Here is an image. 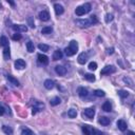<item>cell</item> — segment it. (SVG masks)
Instances as JSON below:
<instances>
[{
  "label": "cell",
  "instance_id": "27",
  "mask_svg": "<svg viewBox=\"0 0 135 135\" xmlns=\"http://www.w3.org/2000/svg\"><path fill=\"white\" fill-rule=\"evenodd\" d=\"M52 32H53V29L51 27H46L41 30V34H43V35H48V34H51Z\"/></svg>",
  "mask_w": 135,
  "mask_h": 135
},
{
  "label": "cell",
  "instance_id": "14",
  "mask_svg": "<svg viewBox=\"0 0 135 135\" xmlns=\"http://www.w3.org/2000/svg\"><path fill=\"white\" fill-rule=\"evenodd\" d=\"M99 123L100 125H103V126H108L109 123L111 122V120H110V118L109 117H106V116H101L100 118H99Z\"/></svg>",
  "mask_w": 135,
  "mask_h": 135
},
{
  "label": "cell",
  "instance_id": "22",
  "mask_svg": "<svg viewBox=\"0 0 135 135\" xmlns=\"http://www.w3.org/2000/svg\"><path fill=\"white\" fill-rule=\"evenodd\" d=\"M103 110H104L105 112H110V111H112V106H111L110 101H106V103L103 105Z\"/></svg>",
  "mask_w": 135,
  "mask_h": 135
},
{
  "label": "cell",
  "instance_id": "18",
  "mask_svg": "<svg viewBox=\"0 0 135 135\" xmlns=\"http://www.w3.org/2000/svg\"><path fill=\"white\" fill-rule=\"evenodd\" d=\"M7 80L11 82V83H12V85H14V86H16V87H18L19 86V81L16 79V78L15 77H13L12 75H7Z\"/></svg>",
  "mask_w": 135,
  "mask_h": 135
},
{
  "label": "cell",
  "instance_id": "4",
  "mask_svg": "<svg viewBox=\"0 0 135 135\" xmlns=\"http://www.w3.org/2000/svg\"><path fill=\"white\" fill-rule=\"evenodd\" d=\"M116 71V69L113 66V65H107V66H105L103 70H101V72H100V74L101 75H109V74H111V73H114Z\"/></svg>",
  "mask_w": 135,
  "mask_h": 135
},
{
  "label": "cell",
  "instance_id": "17",
  "mask_svg": "<svg viewBox=\"0 0 135 135\" xmlns=\"http://www.w3.org/2000/svg\"><path fill=\"white\" fill-rule=\"evenodd\" d=\"M81 129H82V132H83L85 135H92V129H91V127H90V126L83 125Z\"/></svg>",
  "mask_w": 135,
  "mask_h": 135
},
{
  "label": "cell",
  "instance_id": "34",
  "mask_svg": "<svg viewBox=\"0 0 135 135\" xmlns=\"http://www.w3.org/2000/svg\"><path fill=\"white\" fill-rule=\"evenodd\" d=\"M28 24L32 28V29H34L35 28V22H34V19H33V17H29L28 18Z\"/></svg>",
  "mask_w": 135,
  "mask_h": 135
},
{
  "label": "cell",
  "instance_id": "19",
  "mask_svg": "<svg viewBox=\"0 0 135 135\" xmlns=\"http://www.w3.org/2000/svg\"><path fill=\"white\" fill-rule=\"evenodd\" d=\"M78 94H79L80 97H86V96H88V90L83 87H80L78 89Z\"/></svg>",
  "mask_w": 135,
  "mask_h": 135
},
{
  "label": "cell",
  "instance_id": "9",
  "mask_svg": "<svg viewBox=\"0 0 135 135\" xmlns=\"http://www.w3.org/2000/svg\"><path fill=\"white\" fill-rule=\"evenodd\" d=\"M54 10H55V13H56V15H57V16L62 15L63 12H64L63 6H62L61 4H59V3H56V4L54 5Z\"/></svg>",
  "mask_w": 135,
  "mask_h": 135
},
{
  "label": "cell",
  "instance_id": "33",
  "mask_svg": "<svg viewBox=\"0 0 135 135\" xmlns=\"http://www.w3.org/2000/svg\"><path fill=\"white\" fill-rule=\"evenodd\" d=\"M89 20H90V22H91V24L93 26V24H96L97 22H98V19H97V17L95 16V15H93V16H91L89 18Z\"/></svg>",
  "mask_w": 135,
  "mask_h": 135
},
{
  "label": "cell",
  "instance_id": "36",
  "mask_svg": "<svg viewBox=\"0 0 135 135\" xmlns=\"http://www.w3.org/2000/svg\"><path fill=\"white\" fill-rule=\"evenodd\" d=\"M92 134H93V135H104L103 132L99 131V130H97V129H92Z\"/></svg>",
  "mask_w": 135,
  "mask_h": 135
},
{
  "label": "cell",
  "instance_id": "12",
  "mask_svg": "<svg viewBox=\"0 0 135 135\" xmlns=\"http://www.w3.org/2000/svg\"><path fill=\"white\" fill-rule=\"evenodd\" d=\"M15 68L18 70H22L26 68V61L23 59H17L15 61Z\"/></svg>",
  "mask_w": 135,
  "mask_h": 135
},
{
  "label": "cell",
  "instance_id": "37",
  "mask_svg": "<svg viewBox=\"0 0 135 135\" xmlns=\"http://www.w3.org/2000/svg\"><path fill=\"white\" fill-rule=\"evenodd\" d=\"M114 19V16L112 15V14H108L107 16H106V22H110V21H112Z\"/></svg>",
  "mask_w": 135,
  "mask_h": 135
},
{
  "label": "cell",
  "instance_id": "38",
  "mask_svg": "<svg viewBox=\"0 0 135 135\" xmlns=\"http://www.w3.org/2000/svg\"><path fill=\"white\" fill-rule=\"evenodd\" d=\"M13 39H14V40H20V39H21V35H20L19 33L14 34V35H13Z\"/></svg>",
  "mask_w": 135,
  "mask_h": 135
},
{
  "label": "cell",
  "instance_id": "15",
  "mask_svg": "<svg viewBox=\"0 0 135 135\" xmlns=\"http://www.w3.org/2000/svg\"><path fill=\"white\" fill-rule=\"evenodd\" d=\"M62 52L60 51V50H57V51H55L54 52V54H53V60H59V59H61L62 58Z\"/></svg>",
  "mask_w": 135,
  "mask_h": 135
},
{
  "label": "cell",
  "instance_id": "25",
  "mask_svg": "<svg viewBox=\"0 0 135 135\" xmlns=\"http://www.w3.org/2000/svg\"><path fill=\"white\" fill-rule=\"evenodd\" d=\"M2 131L6 135H12V133H13V129L11 128V127H9V126H3L2 127Z\"/></svg>",
  "mask_w": 135,
  "mask_h": 135
},
{
  "label": "cell",
  "instance_id": "5",
  "mask_svg": "<svg viewBox=\"0 0 135 135\" xmlns=\"http://www.w3.org/2000/svg\"><path fill=\"white\" fill-rule=\"evenodd\" d=\"M94 115H95V111H94L93 108H87V109H85V111H83V116H86V117H88V118H93Z\"/></svg>",
  "mask_w": 135,
  "mask_h": 135
},
{
  "label": "cell",
  "instance_id": "11",
  "mask_svg": "<svg viewBox=\"0 0 135 135\" xmlns=\"http://www.w3.org/2000/svg\"><path fill=\"white\" fill-rule=\"evenodd\" d=\"M38 17H39V19L42 20V21H48V20H50V14H49V12H47V11H42V12H40L39 15H38Z\"/></svg>",
  "mask_w": 135,
  "mask_h": 135
},
{
  "label": "cell",
  "instance_id": "28",
  "mask_svg": "<svg viewBox=\"0 0 135 135\" xmlns=\"http://www.w3.org/2000/svg\"><path fill=\"white\" fill-rule=\"evenodd\" d=\"M68 115H69L70 118H75L77 116V112L74 109H70L69 111H68Z\"/></svg>",
  "mask_w": 135,
  "mask_h": 135
},
{
  "label": "cell",
  "instance_id": "35",
  "mask_svg": "<svg viewBox=\"0 0 135 135\" xmlns=\"http://www.w3.org/2000/svg\"><path fill=\"white\" fill-rule=\"evenodd\" d=\"M89 69L91 70V71H95V70L97 69V63H96V62H94V61L90 62V64H89Z\"/></svg>",
  "mask_w": 135,
  "mask_h": 135
},
{
  "label": "cell",
  "instance_id": "24",
  "mask_svg": "<svg viewBox=\"0 0 135 135\" xmlns=\"http://www.w3.org/2000/svg\"><path fill=\"white\" fill-rule=\"evenodd\" d=\"M11 57V53H10V48H4L3 50V58L5 60H9Z\"/></svg>",
  "mask_w": 135,
  "mask_h": 135
},
{
  "label": "cell",
  "instance_id": "29",
  "mask_svg": "<svg viewBox=\"0 0 135 135\" xmlns=\"http://www.w3.org/2000/svg\"><path fill=\"white\" fill-rule=\"evenodd\" d=\"M38 49L42 52H48L49 51V46L48 44H44V43H40L38 44Z\"/></svg>",
  "mask_w": 135,
  "mask_h": 135
},
{
  "label": "cell",
  "instance_id": "41",
  "mask_svg": "<svg viewBox=\"0 0 135 135\" xmlns=\"http://www.w3.org/2000/svg\"><path fill=\"white\" fill-rule=\"evenodd\" d=\"M128 135H135V133H134L133 131H130V132L128 133Z\"/></svg>",
  "mask_w": 135,
  "mask_h": 135
},
{
  "label": "cell",
  "instance_id": "7",
  "mask_svg": "<svg viewBox=\"0 0 135 135\" xmlns=\"http://www.w3.org/2000/svg\"><path fill=\"white\" fill-rule=\"evenodd\" d=\"M13 30L17 33H21V32H27L28 31V27L23 26V24H14L13 26Z\"/></svg>",
  "mask_w": 135,
  "mask_h": 135
},
{
  "label": "cell",
  "instance_id": "40",
  "mask_svg": "<svg viewBox=\"0 0 135 135\" xmlns=\"http://www.w3.org/2000/svg\"><path fill=\"white\" fill-rule=\"evenodd\" d=\"M112 53H113V49H111V50L109 49L108 50V54H112Z\"/></svg>",
  "mask_w": 135,
  "mask_h": 135
},
{
  "label": "cell",
  "instance_id": "20",
  "mask_svg": "<svg viewBox=\"0 0 135 135\" xmlns=\"http://www.w3.org/2000/svg\"><path fill=\"white\" fill-rule=\"evenodd\" d=\"M43 85H44V88L48 89V90H51V89L54 88V81L51 80V79H47L46 81H44Z\"/></svg>",
  "mask_w": 135,
  "mask_h": 135
},
{
  "label": "cell",
  "instance_id": "39",
  "mask_svg": "<svg viewBox=\"0 0 135 135\" xmlns=\"http://www.w3.org/2000/svg\"><path fill=\"white\" fill-rule=\"evenodd\" d=\"M4 112H5L4 108H3V107H1V106H0V116H1V115H3V114H4Z\"/></svg>",
  "mask_w": 135,
  "mask_h": 135
},
{
  "label": "cell",
  "instance_id": "23",
  "mask_svg": "<svg viewBox=\"0 0 135 135\" xmlns=\"http://www.w3.org/2000/svg\"><path fill=\"white\" fill-rule=\"evenodd\" d=\"M60 103H61V99H60L59 97H54V98H53V99H51V101H50L51 106H53V107H55V106H58Z\"/></svg>",
  "mask_w": 135,
  "mask_h": 135
},
{
  "label": "cell",
  "instance_id": "2",
  "mask_svg": "<svg viewBox=\"0 0 135 135\" xmlns=\"http://www.w3.org/2000/svg\"><path fill=\"white\" fill-rule=\"evenodd\" d=\"M91 4L90 3H85V4H82V5H80V6H78V7H76V10H75V14L77 15V16H83L85 14H88L90 11H91Z\"/></svg>",
  "mask_w": 135,
  "mask_h": 135
},
{
  "label": "cell",
  "instance_id": "42",
  "mask_svg": "<svg viewBox=\"0 0 135 135\" xmlns=\"http://www.w3.org/2000/svg\"><path fill=\"white\" fill-rule=\"evenodd\" d=\"M9 3H10L11 5H14V2H12V1H9Z\"/></svg>",
  "mask_w": 135,
  "mask_h": 135
},
{
  "label": "cell",
  "instance_id": "6",
  "mask_svg": "<svg viewBox=\"0 0 135 135\" xmlns=\"http://www.w3.org/2000/svg\"><path fill=\"white\" fill-rule=\"evenodd\" d=\"M37 57H38L39 63H41V64H43V65H47V64L49 63V57H48V56L43 55V54H38Z\"/></svg>",
  "mask_w": 135,
  "mask_h": 135
},
{
  "label": "cell",
  "instance_id": "32",
  "mask_svg": "<svg viewBox=\"0 0 135 135\" xmlns=\"http://www.w3.org/2000/svg\"><path fill=\"white\" fill-rule=\"evenodd\" d=\"M21 135H34V134H33V131H32V130L26 128V129H23V130L21 131Z\"/></svg>",
  "mask_w": 135,
  "mask_h": 135
},
{
  "label": "cell",
  "instance_id": "26",
  "mask_svg": "<svg viewBox=\"0 0 135 135\" xmlns=\"http://www.w3.org/2000/svg\"><path fill=\"white\" fill-rule=\"evenodd\" d=\"M85 78L88 80V81H91V82H93L94 80H95V76H94V74H91V73H87V74H85Z\"/></svg>",
  "mask_w": 135,
  "mask_h": 135
},
{
  "label": "cell",
  "instance_id": "21",
  "mask_svg": "<svg viewBox=\"0 0 135 135\" xmlns=\"http://www.w3.org/2000/svg\"><path fill=\"white\" fill-rule=\"evenodd\" d=\"M27 50L29 53H33L35 51V46H34V43L32 41H28L27 42Z\"/></svg>",
  "mask_w": 135,
  "mask_h": 135
},
{
  "label": "cell",
  "instance_id": "13",
  "mask_svg": "<svg viewBox=\"0 0 135 135\" xmlns=\"http://www.w3.org/2000/svg\"><path fill=\"white\" fill-rule=\"evenodd\" d=\"M117 127H118V129L120 130V131H126L127 130V122L125 121V120H122V119H119L118 121H117Z\"/></svg>",
  "mask_w": 135,
  "mask_h": 135
},
{
  "label": "cell",
  "instance_id": "16",
  "mask_svg": "<svg viewBox=\"0 0 135 135\" xmlns=\"http://www.w3.org/2000/svg\"><path fill=\"white\" fill-rule=\"evenodd\" d=\"M0 46L3 48H9V39L5 36L0 37Z\"/></svg>",
  "mask_w": 135,
  "mask_h": 135
},
{
  "label": "cell",
  "instance_id": "30",
  "mask_svg": "<svg viewBox=\"0 0 135 135\" xmlns=\"http://www.w3.org/2000/svg\"><path fill=\"white\" fill-rule=\"evenodd\" d=\"M118 95L121 97V98H127L129 96V92L128 91H125V90H119L118 91Z\"/></svg>",
  "mask_w": 135,
  "mask_h": 135
},
{
  "label": "cell",
  "instance_id": "8",
  "mask_svg": "<svg viewBox=\"0 0 135 135\" xmlns=\"http://www.w3.org/2000/svg\"><path fill=\"white\" fill-rule=\"evenodd\" d=\"M87 59H88V55L83 52V53H80L79 55H78L77 61H78V63H80V64H85L87 62Z\"/></svg>",
  "mask_w": 135,
  "mask_h": 135
},
{
  "label": "cell",
  "instance_id": "31",
  "mask_svg": "<svg viewBox=\"0 0 135 135\" xmlns=\"http://www.w3.org/2000/svg\"><path fill=\"white\" fill-rule=\"evenodd\" d=\"M94 95L97 97H104L106 95V93L103 91V90H95L94 91Z\"/></svg>",
  "mask_w": 135,
  "mask_h": 135
},
{
  "label": "cell",
  "instance_id": "3",
  "mask_svg": "<svg viewBox=\"0 0 135 135\" xmlns=\"http://www.w3.org/2000/svg\"><path fill=\"white\" fill-rule=\"evenodd\" d=\"M76 24L79 28H89L92 26L89 19H78L76 20Z\"/></svg>",
  "mask_w": 135,
  "mask_h": 135
},
{
  "label": "cell",
  "instance_id": "1",
  "mask_svg": "<svg viewBox=\"0 0 135 135\" xmlns=\"http://www.w3.org/2000/svg\"><path fill=\"white\" fill-rule=\"evenodd\" d=\"M77 51H78V43L75 40H72L70 42V46L68 47V48H65L64 53H65L66 56H69V57H70V56L75 55L77 53Z\"/></svg>",
  "mask_w": 135,
  "mask_h": 135
},
{
  "label": "cell",
  "instance_id": "10",
  "mask_svg": "<svg viewBox=\"0 0 135 135\" xmlns=\"http://www.w3.org/2000/svg\"><path fill=\"white\" fill-rule=\"evenodd\" d=\"M55 72L59 76H63L66 74V69L62 65H57V66H55Z\"/></svg>",
  "mask_w": 135,
  "mask_h": 135
}]
</instances>
